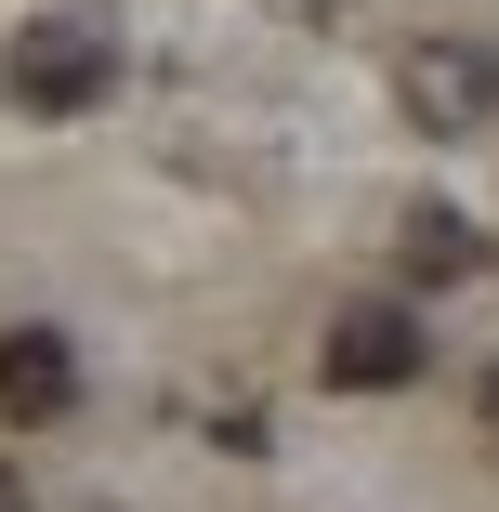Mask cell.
Wrapping results in <instances>:
<instances>
[{"label":"cell","mask_w":499,"mask_h":512,"mask_svg":"<svg viewBox=\"0 0 499 512\" xmlns=\"http://www.w3.org/2000/svg\"><path fill=\"white\" fill-rule=\"evenodd\" d=\"M0 92H14L27 119H79L119 92V14L106 0H53V14L14 27V53H0Z\"/></svg>","instance_id":"cell-1"},{"label":"cell","mask_w":499,"mask_h":512,"mask_svg":"<svg viewBox=\"0 0 499 512\" xmlns=\"http://www.w3.org/2000/svg\"><path fill=\"white\" fill-rule=\"evenodd\" d=\"M394 119H408V132H434V145L486 132V119H499V40H473V27L408 40V53H394Z\"/></svg>","instance_id":"cell-2"},{"label":"cell","mask_w":499,"mask_h":512,"mask_svg":"<svg viewBox=\"0 0 499 512\" xmlns=\"http://www.w3.org/2000/svg\"><path fill=\"white\" fill-rule=\"evenodd\" d=\"M421 355H434V342H421V316H408V302H342L316 368H329L342 394H408V381H421Z\"/></svg>","instance_id":"cell-3"},{"label":"cell","mask_w":499,"mask_h":512,"mask_svg":"<svg viewBox=\"0 0 499 512\" xmlns=\"http://www.w3.org/2000/svg\"><path fill=\"white\" fill-rule=\"evenodd\" d=\"M66 407H79V342L66 329H0V421L40 434V421H66Z\"/></svg>","instance_id":"cell-4"},{"label":"cell","mask_w":499,"mask_h":512,"mask_svg":"<svg viewBox=\"0 0 499 512\" xmlns=\"http://www.w3.org/2000/svg\"><path fill=\"white\" fill-rule=\"evenodd\" d=\"M408 276L421 289H460V276H486V237H473V211H408Z\"/></svg>","instance_id":"cell-5"},{"label":"cell","mask_w":499,"mask_h":512,"mask_svg":"<svg viewBox=\"0 0 499 512\" xmlns=\"http://www.w3.org/2000/svg\"><path fill=\"white\" fill-rule=\"evenodd\" d=\"M473 421H486V447H499V368H486V394H473Z\"/></svg>","instance_id":"cell-6"},{"label":"cell","mask_w":499,"mask_h":512,"mask_svg":"<svg viewBox=\"0 0 499 512\" xmlns=\"http://www.w3.org/2000/svg\"><path fill=\"white\" fill-rule=\"evenodd\" d=\"M276 14H303V27H316V14H342V0H276Z\"/></svg>","instance_id":"cell-7"},{"label":"cell","mask_w":499,"mask_h":512,"mask_svg":"<svg viewBox=\"0 0 499 512\" xmlns=\"http://www.w3.org/2000/svg\"><path fill=\"white\" fill-rule=\"evenodd\" d=\"M0 512H27V486H14V460H0Z\"/></svg>","instance_id":"cell-8"}]
</instances>
